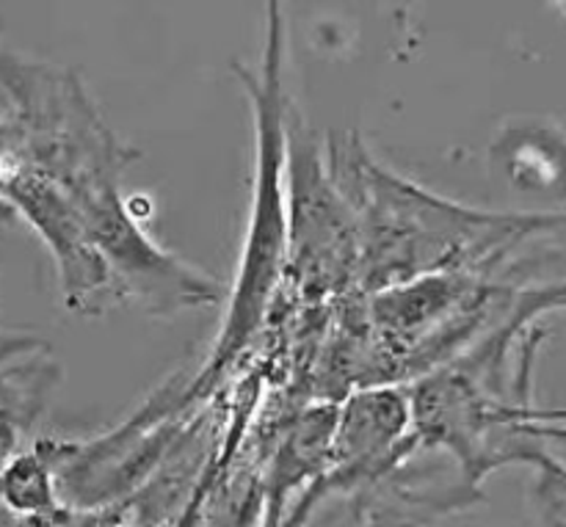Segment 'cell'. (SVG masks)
Segmentation results:
<instances>
[{"instance_id":"cell-1","label":"cell","mask_w":566,"mask_h":527,"mask_svg":"<svg viewBox=\"0 0 566 527\" xmlns=\"http://www.w3.org/2000/svg\"><path fill=\"white\" fill-rule=\"evenodd\" d=\"M0 92L17 149L81 210L122 302L166 318L219 304L221 285L213 276L160 249L142 230L122 188L138 152L105 125L75 72L0 50Z\"/></svg>"},{"instance_id":"cell-2","label":"cell","mask_w":566,"mask_h":527,"mask_svg":"<svg viewBox=\"0 0 566 527\" xmlns=\"http://www.w3.org/2000/svg\"><path fill=\"white\" fill-rule=\"evenodd\" d=\"M329 175L359 232V293L429 274H501L536 238L558 230V213H495L451 202L385 169L357 133L324 138Z\"/></svg>"},{"instance_id":"cell-3","label":"cell","mask_w":566,"mask_h":527,"mask_svg":"<svg viewBox=\"0 0 566 527\" xmlns=\"http://www.w3.org/2000/svg\"><path fill=\"white\" fill-rule=\"evenodd\" d=\"M263 70L252 72L235 64L243 94L252 105L254 122V180L243 235L238 280L227 302L221 335L210 348L208 362L188 379L186 401L202 407L213 398L219 381L249 351L254 337L271 318L287 268V103L285 92V20L282 0H265Z\"/></svg>"},{"instance_id":"cell-4","label":"cell","mask_w":566,"mask_h":527,"mask_svg":"<svg viewBox=\"0 0 566 527\" xmlns=\"http://www.w3.org/2000/svg\"><path fill=\"white\" fill-rule=\"evenodd\" d=\"M287 268L304 304L359 293V232L326 166L324 141L296 108L287 114Z\"/></svg>"},{"instance_id":"cell-5","label":"cell","mask_w":566,"mask_h":527,"mask_svg":"<svg viewBox=\"0 0 566 527\" xmlns=\"http://www.w3.org/2000/svg\"><path fill=\"white\" fill-rule=\"evenodd\" d=\"M0 197L11 215H20L48 246L59 271L61 298L70 313L97 315L105 304L122 302L114 274L94 243L81 210L59 182L28 164L20 149H14L6 160Z\"/></svg>"},{"instance_id":"cell-6","label":"cell","mask_w":566,"mask_h":527,"mask_svg":"<svg viewBox=\"0 0 566 527\" xmlns=\"http://www.w3.org/2000/svg\"><path fill=\"white\" fill-rule=\"evenodd\" d=\"M59 373L44 342L0 331V447L6 453H14L20 436L44 412Z\"/></svg>"},{"instance_id":"cell-7","label":"cell","mask_w":566,"mask_h":527,"mask_svg":"<svg viewBox=\"0 0 566 527\" xmlns=\"http://www.w3.org/2000/svg\"><path fill=\"white\" fill-rule=\"evenodd\" d=\"M0 506L20 519H50L66 512L53 464L36 445L31 451H14L0 464Z\"/></svg>"},{"instance_id":"cell-8","label":"cell","mask_w":566,"mask_h":527,"mask_svg":"<svg viewBox=\"0 0 566 527\" xmlns=\"http://www.w3.org/2000/svg\"><path fill=\"white\" fill-rule=\"evenodd\" d=\"M545 127H509L492 147V160H501L506 180L525 193L566 191V155L536 158Z\"/></svg>"},{"instance_id":"cell-9","label":"cell","mask_w":566,"mask_h":527,"mask_svg":"<svg viewBox=\"0 0 566 527\" xmlns=\"http://www.w3.org/2000/svg\"><path fill=\"white\" fill-rule=\"evenodd\" d=\"M531 464L539 473V478H536V503H539L542 517L551 527H566V464L547 456L545 451L536 453Z\"/></svg>"},{"instance_id":"cell-10","label":"cell","mask_w":566,"mask_h":527,"mask_svg":"<svg viewBox=\"0 0 566 527\" xmlns=\"http://www.w3.org/2000/svg\"><path fill=\"white\" fill-rule=\"evenodd\" d=\"M254 519H263V495H260L258 475L243 478V489L230 484V475H227L224 506H221V517H216L213 527H249Z\"/></svg>"},{"instance_id":"cell-11","label":"cell","mask_w":566,"mask_h":527,"mask_svg":"<svg viewBox=\"0 0 566 527\" xmlns=\"http://www.w3.org/2000/svg\"><path fill=\"white\" fill-rule=\"evenodd\" d=\"M523 431L536 440L566 442V409H528Z\"/></svg>"},{"instance_id":"cell-12","label":"cell","mask_w":566,"mask_h":527,"mask_svg":"<svg viewBox=\"0 0 566 527\" xmlns=\"http://www.w3.org/2000/svg\"><path fill=\"white\" fill-rule=\"evenodd\" d=\"M556 3H558V6H564V9H566V0H556Z\"/></svg>"}]
</instances>
